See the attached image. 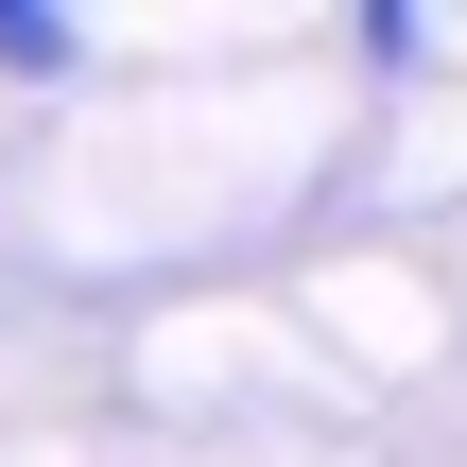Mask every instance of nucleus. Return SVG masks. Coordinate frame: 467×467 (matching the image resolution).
I'll list each match as a JSON object with an SVG mask.
<instances>
[{
  "instance_id": "1",
  "label": "nucleus",
  "mask_w": 467,
  "mask_h": 467,
  "mask_svg": "<svg viewBox=\"0 0 467 467\" xmlns=\"http://www.w3.org/2000/svg\"><path fill=\"white\" fill-rule=\"evenodd\" d=\"M295 347L329 364V381H433L467 347V312H451V260L433 243H399V225H312V260H295Z\"/></svg>"
},
{
  "instance_id": "2",
  "label": "nucleus",
  "mask_w": 467,
  "mask_h": 467,
  "mask_svg": "<svg viewBox=\"0 0 467 467\" xmlns=\"http://www.w3.org/2000/svg\"><path fill=\"white\" fill-rule=\"evenodd\" d=\"M433 260H451V312H467V225H451V243H433Z\"/></svg>"
}]
</instances>
